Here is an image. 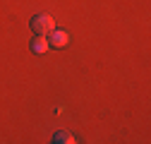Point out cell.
<instances>
[{"instance_id": "1", "label": "cell", "mask_w": 151, "mask_h": 144, "mask_svg": "<svg viewBox=\"0 0 151 144\" xmlns=\"http://www.w3.org/2000/svg\"><path fill=\"white\" fill-rule=\"evenodd\" d=\"M29 24H31L34 34H39V36H48V34L55 29V22H53V17H50V14H46V12H41V14H34Z\"/></svg>"}, {"instance_id": "2", "label": "cell", "mask_w": 151, "mask_h": 144, "mask_svg": "<svg viewBox=\"0 0 151 144\" xmlns=\"http://www.w3.org/2000/svg\"><path fill=\"white\" fill-rule=\"evenodd\" d=\"M46 39H48L50 48H65V46L70 43V34H67L65 29H58V27H55V29L46 36Z\"/></svg>"}, {"instance_id": "3", "label": "cell", "mask_w": 151, "mask_h": 144, "mask_svg": "<svg viewBox=\"0 0 151 144\" xmlns=\"http://www.w3.org/2000/svg\"><path fill=\"white\" fill-rule=\"evenodd\" d=\"M31 50L36 53V55H43V53H48V50H50L48 39H46V36H39V34H36V36H34V41H31Z\"/></svg>"}, {"instance_id": "4", "label": "cell", "mask_w": 151, "mask_h": 144, "mask_svg": "<svg viewBox=\"0 0 151 144\" xmlns=\"http://www.w3.org/2000/svg\"><path fill=\"white\" fill-rule=\"evenodd\" d=\"M53 142H55V144H72L74 137H72L70 132H55V135H53Z\"/></svg>"}]
</instances>
